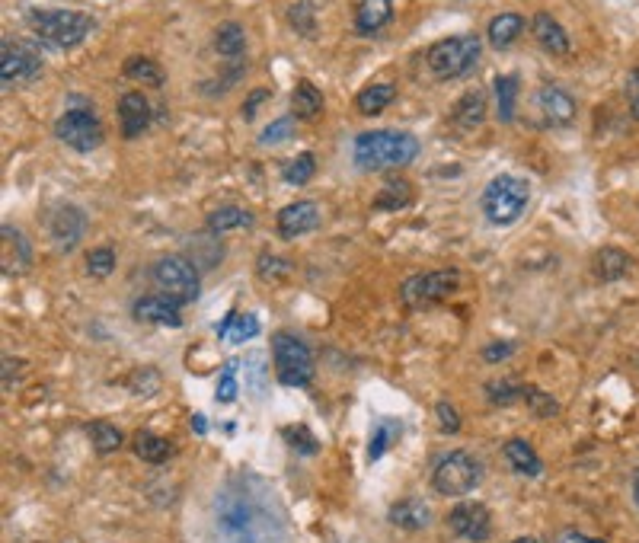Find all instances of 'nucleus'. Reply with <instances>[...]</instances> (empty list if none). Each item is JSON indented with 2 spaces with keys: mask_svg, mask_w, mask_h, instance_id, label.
Listing matches in <instances>:
<instances>
[{
  "mask_svg": "<svg viewBox=\"0 0 639 543\" xmlns=\"http://www.w3.org/2000/svg\"><path fill=\"white\" fill-rule=\"evenodd\" d=\"M266 100H269V90H262V87H259V90H253V93H250V100L243 103V119H253V115H256V106H259V103H266Z\"/></svg>",
  "mask_w": 639,
  "mask_h": 543,
  "instance_id": "nucleus-49",
  "label": "nucleus"
},
{
  "mask_svg": "<svg viewBox=\"0 0 639 543\" xmlns=\"http://www.w3.org/2000/svg\"><path fill=\"white\" fill-rule=\"evenodd\" d=\"M243 45H247V36H243V29H240L237 23L218 26V32H215V48H218V55L237 58V55H243Z\"/></svg>",
  "mask_w": 639,
  "mask_h": 543,
  "instance_id": "nucleus-33",
  "label": "nucleus"
},
{
  "mask_svg": "<svg viewBox=\"0 0 639 543\" xmlns=\"http://www.w3.org/2000/svg\"><path fill=\"white\" fill-rule=\"evenodd\" d=\"M416 154H419V141L409 135V131H397V128L362 131L352 147L355 167L365 173L409 167V163L416 160Z\"/></svg>",
  "mask_w": 639,
  "mask_h": 543,
  "instance_id": "nucleus-1",
  "label": "nucleus"
},
{
  "mask_svg": "<svg viewBox=\"0 0 639 543\" xmlns=\"http://www.w3.org/2000/svg\"><path fill=\"white\" fill-rule=\"evenodd\" d=\"M314 170H317V160L314 154H298L294 160L285 163V183L288 186H307L310 179H314Z\"/></svg>",
  "mask_w": 639,
  "mask_h": 543,
  "instance_id": "nucleus-35",
  "label": "nucleus"
},
{
  "mask_svg": "<svg viewBox=\"0 0 639 543\" xmlns=\"http://www.w3.org/2000/svg\"><path fill=\"white\" fill-rule=\"evenodd\" d=\"M480 52H483V45L477 36H451L429 48L425 64H429V71L438 80H457L473 71V64L480 61Z\"/></svg>",
  "mask_w": 639,
  "mask_h": 543,
  "instance_id": "nucleus-5",
  "label": "nucleus"
},
{
  "mask_svg": "<svg viewBox=\"0 0 639 543\" xmlns=\"http://www.w3.org/2000/svg\"><path fill=\"white\" fill-rule=\"evenodd\" d=\"M151 278L160 288V294H167L176 304H192L199 301L202 294L199 269H195V262H189L186 256H160L151 266Z\"/></svg>",
  "mask_w": 639,
  "mask_h": 543,
  "instance_id": "nucleus-6",
  "label": "nucleus"
},
{
  "mask_svg": "<svg viewBox=\"0 0 639 543\" xmlns=\"http://www.w3.org/2000/svg\"><path fill=\"white\" fill-rule=\"evenodd\" d=\"M282 438H285L298 454H304V457H310V454L320 451V441H317L314 432H310L307 425H301V422H298V425H288V429L282 432Z\"/></svg>",
  "mask_w": 639,
  "mask_h": 543,
  "instance_id": "nucleus-36",
  "label": "nucleus"
},
{
  "mask_svg": "<svg viewBox=\"0 0 639 543\" xmlns=\"http://www.w3.org/2000/svg\"><path fill=\"white\" fill-rule=\"evenodd\" d=\"M534 39L540 42V48L550 55H566L569 52V36L566 29L553 20L550 13H537L534 16Z\"/></svg>",
  "mask_w": 639,
  "mask_h": 543,
  "instance_id": "nucleus-18",
  "label": "nucleus"
},
{
  "mask_svg": "<svg viewBox=\"0 0 639 543\" xmlns=\"http://www.w3.org/2000/svg\"><path fill=\"white\" fill-rule=\"evenodd\" d=\"M435 416H438L441 432H445V435H457V432H461V416H457V409L448 400H441L435 406Z\"/></svg>",
  "mask_w": 639,
  "mask_h": 543,
  "instance_id": "nucleus-44",
  "label": "nucleus"
},
{
  "mask_svg": "<svg viewBox=\"0 0 639 543\" xmlns=\"http://www.w3.org/2000/svg\"><path fill=\"white\" fill-rule=\"evenodd\" d=\"M393 20V0H362L355 10V32L358 36H378Z\"/></svg>",
  "mask_w": 639,
  "mask_h": 543,
  "instance_id": "nucleus-17",
  "label": "nucleus"
},
{
  "mask_svg": "<svg viewBox=\"0 0 639 543\" xmlns=\"http://www.w3.org/2000/svg\"><path fill=\"white\" fill-rule=\"evenodd\" d=\"M125 77L141 80V84H147V87H160L163 84V74H160L157 64L151 58H141V55L125 61Z\"/></svg>",
  "mask_w": 639,
  "mask_h": 543,
  "instance_id": "nucleus-34",
  "label": "nucleus"
},
{
  "mask_svg": "<svg viewBox=\"0 0 639 543\" xmlns=\"http://www.w3.org/2000/svg\"><path fill=\"white\" fill-rule=\"evenodd\" d=\"M237 361L231 365H224L221 371V381H218V403H234L237 400Z\"/></svg>",
  "mask_w": 639,
  "mask_h": 543,
  "instance_id": "nucleus-43",
  "label": "nucleus"
},
{
  "mask_svg": "<svg viewBox=\"0 0 639 543\" xmlns=\"http://www.w3.org/2000/svg\"><path fill=\"white\" fill-rule=\"evenodd\" d=\"M518 352V345L515 342H489L486 349H483V361H489V365H496V361H505V358H512Z\"/></svg>",
  "mask_w": 639,
  "mask_h": 543,
  "instance_id": "nucleus-45",
  "label": "nucleus"
},
{
  "mask_svg": "<svg viewBox=\"0 0 639 543\" xmlns=\"http://www.w3.org/2000/svg\"><path fill=\"white\" fill-rule=\"evenodd\" d=\"M524 403H528L531 413L540 416V419H550V416L560 413V403H556L550 393L537 390V387H524Z\"/></svg>",
  "mask_w": 639,
  "mask_h": 543,
  "instance_id": "nucleus-40",
  "label": "nucleus"
},
{
  "mask_svg": "<svg viewBox=\"0 0 639 543\" xmlns=\"http://www.w3.org/2000/svg\"><path fill=\"white\" fill-rule=\"evenodd\" d=\"M537 106L540 112H544V119L550 125H569L572 119H576V100L563 90V87H540L537 93Z\"/></svg>",
  "mask_w": 639,
  "mask_h": 543,
  "instance_id": "nucleus-16",
  "label": "nucleus"
},
{
  "mask_svg": "<svg viewBox=\"0 0 639 543\" xmlns=\"http://www.w3.org/2000/svg\"><path fill=\"white\" fill-rule=\"evenodd\" d=\"M272 358H275L278 381L285 387H307L314 381V355H310L307 342L294 333L272 336Z\"/></svg>",
  "mask_w": 639,
  "mask_h": 543,
  "instance_id": "nucleus-7",
  "label": "nucleus"
},
{
  "mask_svg": "<svg viewBox=\"0 0 639 543\" xmlns=\"http://www.w3.org/2000/svg\"><path fill=\"white\" fill-rule=\"evenodd\" d=\"M400 432H403V429H400V422H390V419L374 425L371 441H368V464H378V460L387 454L390 444L400 438Z\"/></svg>",
  "mask_w": 639,
  "mask_h": 543,
  "instance_id": "nucleus-30",
  "label": "nucleus"
},
{
  "mask_svg": "<svg viewBox=\"0 0 639 543\" xmlns=\"http://www.w3.org/2000/svg\"><path fill=\"white\" fill-rule=\"evenodd\" d=\"M253 227V211L237 208V205H224L218 211L208 215V230L211 234H231V230H247Z\"/></svg>",
  "mask_w": 639,
  "mask_h": 543,
  "instance_id": "nucleus-25",
  "label": "nucleus"
},
{
  "mask_svg": "<svg viewBox=\"0 0 639 543\" xmlns=\"http://www.w3.org/2000/svg\"><path fill=\"white\" fill-rule=\"evenodd\" d=\"M275 227H278V237L282 240H298V237L320 227V208L314 202H291L278 211Z\"/></svg>",
  "mask_w": 639,
  "mask_h": 543,
  "instance_id": "nucleus-13",
  "label": "nucleus"
},
{
  "mask_svg": "<svg viewBox=\"0 0 639 543\" xmlns=\"http://www.w3.org/2000/svg\"><path fill=\"white\" fill-rule=\"evenodd\" d=\"M192 429L199 432V435H205V432H208V425H205V416H202V413H195V416H192Z\"/></svg>",
  "mask_w": 639,
  "mask_h": 543,
  "instance_id": "nucleus-51",
  "label": "nucleus"
},
{
  "mask_svg": "<svg viewBox=\"0 0 639 543\" xmlns=\"http://www.w3.org/2000/svg\"><path fill=\"white\" fill-rule=\"evenodd\" d=\"M42 74V55L32 42L23 39H4L0 45V80L4 87H20V84H32Z\"/></svg>",
  "mask_w": 639,
  "mask_h": 543,
  "instance_id": "nucleus-10",
  "label": "nucleus"
},
{
  "mask_svg": "<svg viewBox=\"0 0 639 543\" xmlns=\"http://www.w3.org/2000/svg\"><path fill=\"white\" fill-rule=\"evenodd\" d=\"M387 518H390V524H397V528H403V531H422V528H429V524H432L429 505H422L419 499L397 502L387 512Z\"/></svg>",
  "mask_w": 639,
  "mask_h": 543,
  "instance_id": "nucleus-20",
  "label": "nucleus"
},
{
  "mask_svg": "<svg viewBox=\"0 0 639 543\" xmlns=\"http://www.w3.org/2000/svg\"><path fill=\"white\" fill-rule=\"evenodd\" d=\"M84 230H87V218L84 211L74 205H58L52 215H48V237H52V243L64 253L74 250L80 237H84Z\"/></svg>",
  "mask_w": 639,
  "mask_h": 543,
  "instance_id": "nucleus-12",
  "label": "nucleus"
},
{
  "mask_svg": "<svg viewBox=\"0 0 639 543\" xmlns=\"http://www.w3.org/2000/svg\"><path fill=\"white\" fill-rule=\"evenodd\" d=\"M505 460H509V467L518 476H531V480H537V476L544 473V464H540V457L534 454V448L524 438L505 441Z\"/></svg>",
  "mask_w": 639,
  "mask_h": 543,
  "instance_id": "nucleus-19",
  "label": "nucleus"
},
{
  "mask_svg": "<svg viewBox=\"0 0 639 543\" xmlns=\"http://www.w3.org/2000/svg\"><path fill=\"white\" fill-rule=\"evenodd\" d=\"M259 336V320H256V314H237V310H231V314H227L224 320H221V326H218V339H224V342H234V345H243V342H250V339H256Z\"/></svg>",
  "mask_w": 639,
  "mask_h": 543,
  "instance_id": "nucleus-22",
  "label": "nucleus"
},
{
  "mask_svg": "<svg viewBox=\"0 0 639 543\" xmlns=\"http://www.w3.org/2000/svg\"><path fill=\"white\" fill-rule=\"evenodd\" d=\"M451 119H454V125H457V128H464V131L480 128V125H483V119H486V96H483L480 90L464 93V96H461V103L454 106Z\"/></svg>",
  "mask_w": 639,
  "mask_h": 543,
  "instance_id": "nucleus-24",
  "label": "nucleus"
},
{
  "mask_svg": "<svg viewBox=\"0 0 639 543\" xmlns=\"http://www.w3.org/2000/svg\"><path fill=\"white\" fill-rule=\"evenodd\" d=\"M633 502H636V508H639V473H636V480H633Z\"/></svg>",
  "mask_w": 639,
  "mask_h": 543,
  "instance_id": "nucleus-52",
  "label": "nucleus"
},
{
  "mask_svg": "<svg viewBox=\"0 0 639 543\" xmlns=\"http://www.w3.org/2000/svg\"><path fill=\"white\" fill-rule=\"evenodd\" d=\"M457 285H461V272L457 269H432V272L409 275L400 288V298L406 307H429L454 294Z\"/></svg>",
  "mask_w": 639,
  "mask_h": 543,
  "instance_id": "nucleus-9",
  "label": "nucleus"
},
{
  "mask_svg": "<svg viewBox=\"0 0 639 543\" xmlns=\"http://www.w3.org/2000/svg\"><path fill=\"white\" fill-rule=\"evenodd\" d=\"M512 543H540L537 537H518V540H512Z\"/></svg>",
  "mask_w": 639,
  "mask_h": 543,
  "instance_id": "nucleus-53",
  "label": "nucleus"
},
{
  "mask_svg": "<svg viewBox=\"0 0 639 543\" xmlns=\"http://www.w3.org/2000/svg\"><path fill=\"white\" fill-rule=\"evenodd\" d=\"M119 122L125 138H141L151 125V103L144 93H125L119 100Z\"/></svg>",
  "mask_w": 639,
  "mask_h": 543,
  "instance_id": "nucleus-15",
  "label": "nucleus"
},
{
  "mask_svg": "<svg viewBox=\"0 0 639 543\" xmlns=\"http://www.w3.org/2000/svg\"><path fill=\"white\" fill-rule=\"evenodd\" d=\"M55 138L61 144H68L71 151L90 154L103 144V125L93 115V109L84 100H71V109H64V115L55 122Z\"/></svg>",
  "mask_w": 639,
  "mask_h": 543,
  "instance_id": "nucleus-8",
  "label": "nucleus"
},
{
  "mask_svg": "<svg viewBox=\"0 0 639 543\" xmlns=\"http://www.w3.org/2000/svg\"><path fill=\"white\" fill-rule=\"evenodd\" d=\"M87 272L93 278H106L116 272V250L112 246H96V250L87 253Z\"/></svg>",
  "mask_w": 639,
  "mask_h": 543,
  "instance_id": "nucleus-39",
  "label": "nucleus"
},
{
  "mask_svg": "<svg viewBox=\"0 0 639 543\" xmlns=\"http://www.w3.org/2000/svg\"><path fill=\"white\" fill-rule=\"evenodd\" d=\"M288 13H291V26H298L301 32L314 29V16H310V13H314V7H310V4H298V7H291Z\"/></svg>",
  "mask_w": 639,
  "mask_h": 543,
  "instance_id": "nucleus-47",
  "label": "nucleus"
},
{
  "mask_svg": "<svg viewBox=\"0 0 639 543\" xmlns=\"http://www.w3.org/2000/svg\"><path fill=\"white\" fill-rule=\"evenodd\" d=\"M448 528L464 540L486 543L493 537V518H489V508L483 502H461L448 515Z\"/></svg>",
  "mask_w": 639,
  "mask_h": 543,
  "instance_id": "nucleus-11",
  "label": "nucleus"
},
{
  "mask_svg": "<svg viewBox=\"0 0 639 543\" xmlns=\"http://www.w3.org/2000/svg\"><path fill=\"white\" fill-rule=\"evenodd\" d=\"M247 368L253 371L250 374V390L256 393V397H262V374H266V361H262V355H253L247 361Z\"/></svg>",
  "mask_w": 639,
  "mask_h": 543,
  "instance_id": "nucleus-48",
  "label": "nucleus"
},
{
  "mask_svg": "<svg viewBox=\"0 0 639 543\" xmlns=\"http://www.w3.org/2000/svg\"><path fill=\"white\" fill-rule=\"evenodd\" d=\"M294 131H298V125H294V119L291 115H282V119H275L266 131H262L259 135V144H278V141H288V138H294Z\"/></svg>",
  "mask_w": 639,
  "mask_h": 543,
  "instance_id": "nucleus-42",
  "label": "nucleus"
},
{
  "mask_svg": "<svg viewBox=\"0 0 639 543\" xmlns=\"http://www.w3.org/2000/svg\"><path fill=\"white\" fill-rule=\"evenodd\" d=\"M393 100H397V87H393V84H371V87H365L362 93H358L355 106H358V112H362V115H378Z\"/></svg>",
  "mask_w": 639,
  "mask_h": 543,
  "instance_id": "nucleus-28",
  "label": "nucleus"
},
{
  "mask_svg": "<svg viewBox=\"0 0 639 543\" xmlns=\"http://www.w3.org/2000/svg\"><path fill=\"white\" fill-rule=\"evenodd\" d=\"M256 272H259L262 282H285V278H288L294 269H291L288 259H278V256H272V253H262L259 262H256Z\"/></svg>",
  "mask_w": 639,
  "mask_h": 543,
  "instance_id": "nucleus-38",
  "label": "nucleus"
},
{
  "mask_svg": "<svg viewBox=\"0 0 639 543\" xmlns=\"http://www.w3.org/2000/svg\"><path fill=\"white\" fill-rule=\"evenodd\" d=\"M0 237H4V259L13 253V256H20L23 269H29V262H32V250H29V240L20 234V230H16V227H10V224H4V227H0Z\"/></svg>",
  "mask_w": 639,
  "mask_h": 543,
  "instance_id": "nucleus-37",
  "label": "nucleus"
},
{
  "mask_svg": "<svg viewBox=\"0 0 639 543\" xmlns=\"http://www.w3.org/2000/svg\"><path fill=\"white\" fill-rule=\"evenodd\" d=\"M183 304H176L167 294H151V298H141L131 307V317L141 320V323H154V326H170L179 329L183 326Z\"/></svg>",
  "mask_w": 639,
  "mask_h": 543,
  "instance_id": "nucleus-14",
  "label": "nucleus"
},
{
  "mask_svg": "<svg viewBox=\"0 0 639 543\" xmlns=\"http://www.w3.org/2000/svg\"><path fill=\"white\" fill-rule=\"evenodd\" d=\"M531 202V186L521 176L502 173L483 189V215L493 227H512Z\"/></svg>",
  "mask_w": 639,
  "mask_h": 543,
  "instance_id": "nucleus-2",
  "label": "nucleus"
},
{
  "mask_svg": "<svg viewBox=\"0 0 639 543\" xmlns=\"http://www.w3.org/2000/svg\"><path fill=\"white\" fill-rule=\"evenodd\" d=\"M630 269H633V259L624 250H617V246H604L595 256V275L601 282H617V278L630 275Z\"/></svg>",
  "mask_w": 639,
  "mask_h": 543,
  "instance_id": "nucleus-23",
  "label": "nucleus"
},
{
  "mask_svg": "<svg viewBox=\"0 0 639 543\" xmlns=\"http://www.w3.org/2000/svg\"><path fill=\"white\" fill-rule=\"evenodd\" d=\"M496 90V109H499V122L509 125L515 119V103H518V77L512 74H499L493 80Z\"/></svg>",
  "mask_w": 639,
  "mask_h": 543,
  "instance_id": "nucleus-29",
  "label": "nucleus"
},
{
  "mask_svg": "<svg viewBox=\"0 0 639 543\" xmlns=\"http://www.w3.org/2000/svg\"><path fill=\"white\" fill-rule=\"evenodd\" d=\"M483 483V464L470 451H451L435 464L432 486L438 496L461 499Z\"/></svg>",
  "mask_w": 639,
  "mask_h": 543,
  "instance_id": "nucleus-4",
  "label": "nucleus"
},
{
  "mask_svg": "<svg viewBox=\"0 0 639 543\" xmlns=\"http://www.w3.org/2000/svg\"><path fill=\"white\" fill-rule=\"evenodd\" d=\"M131 448H135V454L141 460H147V464H163V460L173 457V444L154 432H138L135 441H131Z\"/></svg>",
  "mask_w": 639,
  "mask_h": 543,
  "instance_id": "nucleus-27",
  "label": "nucleus"
},
{
  "mask_svg": "<svg viewBox=\"0 0 639 543\" xmlns=\"http://www.w3.org/2000/svg\"><path fill=\"white\" fill-rule=\"evenodd\" d=\"M29 29L52 48H74L93 32V20L80 10H29Z\"/></svg>",
  "mask_w": 639,
  "mask_h": 543,
  "instance_id": "nucleus-3",
  "label": "nucleus"
},
{
  "mask_svg": "<svg viewBox=\"0 0 639 543\" xmlns=\"http://www.w3.org/2000/svg\"><path fill=\"white\" fill-rule=\"evenodd\" d=\"M87 432H90V441H93L96 454L106 457V454H112V451L122 448V432L116 429V425H109V422H90Z\"/></svg>",
  "mask_w": 639,
  "mask_h": 543,
  "instance_id": "nucleus-32",
  "label": "nucleus"
},
{
  "mask_svg": "<svg viewBox=\"0 0 639 543\" xmlns=\"http://www.w3.org/2000/svg\"><path fill=\"white\" fill-rule=\"evenodd\" d=\"M521 32H524V16L521 13H499V16L489 20L486 36L496 48H509L521 36Z\"/></svg>",
  "mask_w": 639,
  "mask_h": 543,
  "instance_id": "nucleus-26",
  "label": "nucleus"
},
{
  "mask_svg": "<svg viewBox=\"0 0 639 543\" xmlns=\"http://www.w3.org/2000/svg\"><path fill=\"white\" fill-rule=\"evenodd\" d=\"M524 387L528 384L515 381V377H499V381L486 384V400L496 403V406H512V403L524 400Z\"/></svg>",
  "mask_w": 639,
  "mask_h": 543,
  "instance_id": "nucleus-31",
  "label": "nucleus"
},
{
  "mask_svg": "<svg viewBox=\"0 0 639 543\" xmlns=\"http://www.w3.org/2000/svg\"><path fill=\"white\" fill-rule=\"evenodd\" d=\"M624 93H627V103H630L633 119H639V64H636V68L627 74V87H624Z\"/></svg>",
  "mask_w": 639,
  "mask_h": 543,
  "instance_id": "nucleus-46",
  "label": "nucleus"
},
{
  "mask_svg": "<svg viewBox=\"0 0 639 543\" xmlns=\"http://www.w3.org/2000/svg\"><path fill=\"white\" fill-rule=\"evenodd\" d=\"M381 195H390V199H381L374 208H406L413 202V189H409L406 179H390Z\"/></svg>",
  "mask_w": 639,
  "mask_h": 543,
  "instance_id": "nucleus-41",
  "label": "nucleus"
},
{
  "mask_svg": "<svg viewBox=\"0 0 639 543\" xmlns=\"http://www.w3.org/2000/svg\"><path fill=\"white\" fill-rule=\"evenodd\" d=\"M291 109H294V119L314 122L323 112V93L310 84V80H298L291 90Z\"/></svg>",
  "mask_w": 639,
  "mask_h": 543,
  "instance_id": "nucleus-21",
  "label": "nucleus"
},
{
  "mask_svg": "<svg viewBox=\"0 0 639 543\" xmlns=\"http://www.w3.org/2000/svg\"><path fill=\"white\" fill-rule=\"evenodd\" d=\"M556 543H604V540H595V537H585V534H576V531H563L560 540Z\"/></svg>",
  "mask_w": 639,
  "mask_h": 543,
  "instance_id": "nucleus-50",
  "label": "nucleus"
}]
</instances>
